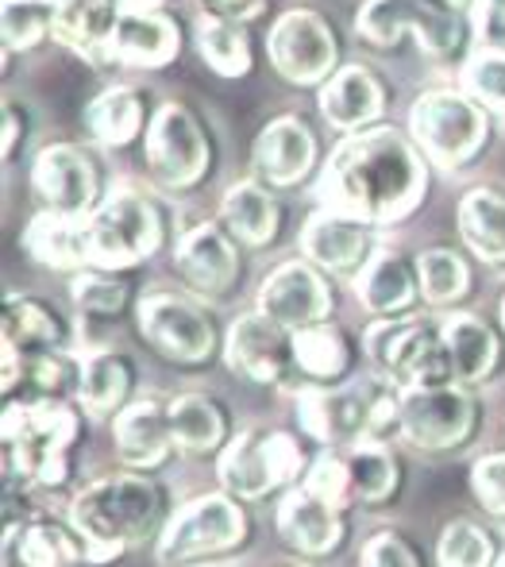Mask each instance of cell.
<instances>
[{
    "mask_svg": "<svg viewBox=\"0 0 505 567\" xmlns=\"http://www.w3.org/2000/svg\"><path fill=\"white\" fill-rule=\"evenodd\" d=\"M0 39L8 54L54 39V0H0Z\"/></svg>",
    "mask_w": 505,
    "mask_h": 567,
    "instance_id": "b9f144b4",
    "label": "cell"
},
{
    "mask_svg": "<svg viewBox=\"0 0 505 567\" xmlns=\"http://www.w3.org/2000/svg\"><path fill=\"white\" fill-rule=\"evenodd\" d=\"M502 329H505V298H502Z\"/></svg>",
    "mask_w": 505,
    "mask_h": 567,
    "instance_id": "f5cc1de1",
    "label": "cell"
},
{
    "mask_svg": "<svg viewBox=\"0 0 505 567\" xmlns=\"http://www.w3.org/2000/svg\"><path fill=\"white\" fill-rule=\"evenodd\" d=\"M363 567H424L421 553L402 537V533H374L363 545Z\"/></svg>",
    "mask_w": 505,
    "mask_h": 567,
    "instance_id": "7dc6e473",
    "label": "cell"
},
{
    "mask_svg": "<svg viewBox=\"0 0 505 567\" xmlns=\"http://www.w3.org/2000/svg\"><path fill=\"white\" fill-rule=\"evenodd\" d=\"M398 433L421 452H452L478 429V405L463 386H402Z\"/></svg>",
    "mask_w": 505,
    "mask_h": 567,
    "instance_id": "7c38bea8",
    "label": "cell"
},
{
    "mask_svg": "<svg viewBox=\"0 0 505 567\" xmlns=\"http://www.w3.org/2000/svg\"><path fill=\"white\" fill-rule=\"evenodd\" d=\"M416 278H421V298L429 306H452L467 293L471 267L452 247H424L416 255Z\"/></svg>",
    "mask_w": 505,
    "mask_h": 567,
    "instance_id": "60d3db41",
    "label": "cell"
},
{
    "mask_svg": "<svg viewBox=\"0 0 505 567\" xmlns=\"http://www.w3.org/2000/svg\"><path fill=\"white\" fill-rule=\"evenodd\" d=\"M367 355L398 386H447L455 382L444 329L421 317H382L363 337Z\"/></svg>",
    "mask_w": 505,
    "mask_h": 567,
    "instance_id": "52a82bcc",
    "label": "cell"
},
{
    "mask_svg": "<svg viewBox=\"0 0 505 567\" xmlns=\"http://www.w3.org/2000/svg\"><path fill=\"white\" fill-rule=\"evenodd\" d=\"M409 135L436 166H467L491 140V113L471 93L436 85L409 105Z\"/></svg>",
    "mask_w": 505,
    "mask_h": 567,
    "instance_id": "8992f818",
    "label": "cell"
},
{
    "mask_svg": "<svg viewBox=\"0 0 505 567\" xmlns=\"http://www.w3.org/2000/svg\"><path fill=\"white\" fill-rule=\"evenodd\" d=\"M460 236L483 262L505 267V194L494 186H475L460 197Z\"/></svg>",
    "mask_w": 505,
    "mask_h": 567,
    "instance_id": "836d02e7",
    "label": "cell"
},
{
    "mask_svg": "<svg viewBox=\"0 0 505 567\" xmlns=\"http://www.w3.org/2000/svg\"><path fill=\"white\" fill-rule=\"evenodd\" d=\"M355 35L379 51L413 35L432 59H460L471 51V16L440 0H363L355 8Z\"/></svg>",
    "mask_w": 505,
    "mask_h": 567,
    "instance_id": "5b68a950",
    "label": "cell"
},
{
    "mask_svg": "<svg viewBox=\"0 0 505 567\" xmlns=\"http://www.w3.org/2000/svg\"><path fill=\"white\" fill-rule=\"evenodd\" d=\"M440 329H444L455 382L471 386V382H483L498 371L502 340L491 321H483V317H475V313H452Z\"/></svg>",
    "mask_w": 505,
    "mask_h": 567,
    "instance_id": "1f68e13d",
    "label": "cell"
},
{
    "mask_svg": "<svg viewBox=\"0 0 505 567\" xmlns=\"http://www.w3.org/2000/svg\"><path fill=\"white\" fill-rule=\"evenodd\" d=\"M31 189L43 209L66 213V217H90L104 202L101 166L78 143H51L31 163Z\"/></svg>",
    "mask_w": 505,
    "mask_h": 567,
    "instance_id": "5bb4252c",
    "label": "cell"
},
{
    "mask_svg": "<svg viewBox=\"0 0 505 567\" xmlns=\"http://www.w3.org/2000/svg\"><path fill=\"white\" fill-rule=\"evenodd\" d=\"M112 441L116 455L127 467H158L171 455L174 433H171V405L163 402H132L112 421Z\"/></svg>",
    "mask_w": 505,
    "mask_h": 567,
    "instance_id": "83f0119b",
    "label": "cell"
},
{
    "mask_svg": "<svg viewBox=\"0 0 505 567\" xmlns=\"http://www.w3.org/2000/svg\"><path fill=\"white\" fill-rule=\"evenodd\" d=\"M475 28L483 31L486 39H505V0H475V12H471Z\"/></svg>",
    "mask_w": 505,
    "mask_h": 567,
    "instance_id": "f907efd6",
    "label": "cell"
},
{
    "mask_svg": "<svg viewBox=\"0 0 505 567\" xmlns=\"http://www.w3.org/2000/svg\"><path fill=\"white\" fill-rule=\"evenodd\" d=\"M66 340V321L31 293H8L4 298V343L20 351H54Z\"/></svg>",
    "mask_w": 505,
    "mask_h": 567,
    "instance_id": "8d00e7d4",
    "label": "cell"
},
{
    "mask_svg": "<svg viewBox=\"0 0 505 567\" xmlns=\"http://www.w3.org/2000/svg\"><path fill=\"white\" fill-rule=\"evenodd\" d=\"M494 567H505V553L498 556V564H494Z\"/></svg>",
    "mask_w": 505,
    "mask_h": 567,
    "instance_id": "db71d44e",
    "label": "cell"
},
{
    "mask_svg": "<svg viewBox=\"0 0 505 567\" xmlns=\"http://www.w3.org/2000/svg\"><path fill=\"white\" fill-rule=\"evenodd\" d=\"M194 47L216 78H247L255 66L251 39H247V31L239 28V23H224V20L202 16L194 31Z\"/></svg>",
    "mask_w": 505,
    "mask_h": 567,
    "instance_id": "74e56055",
    "label": "cell"
},
{
    "mask_svg": "<svg viewBox=\"0 0 505 567\" xmlns=\"http://www.w3.org/2000/svg\"><path fill=\"white\" fill-rule=\"evenodd\" d=\"M171 517V494L158 478L109 475L78 494L70 525L90 540L97 564H109L127 548L163 537Z\"/></svg>",
    "mask_w": 505,
    "mask_h": 567,
    "instance_id": "7a4b0ae2",
    "label": "cell"
},
{
    "mask_svg": "<svg viewBox=\"0 0 505 567\" xmlns=\"http://www.w3.org/2000/svg\"><path fill=\"white\" fill-rule=\"evenodd\" d=\"M143 155H147V174L163 189H194L213 171L216 147L194 109L182 101H163L143 135Z\"/></svg>",
    "mask_w": 505,
    "mask_h": 567,
    "instance_id": "ba28073f",
    "label": "cell"
},
{
    "mask_svg": "<svg viewBox=\"0 0 505 567\" xmlns=\"http://www.w3.org/2000/svg\"><path fill=\"white\" fill-rule=\"evenodd\" d=\"M70 298H74V306L90 317H116V313H124L127 301H132V286H127V278L120 275V270L90 267V270H78L74 275Z\"/></svg>",
    "mask_w": 505,
    "mask_h": 567,
    "instance_id": "7bdbcfd3",
    "label": "cell"
},
{
    "mask_svg": "<svg viewBox=\"0 0 505 567\" xmlns=\"http://www.w3.org/2000/svg\"><path fill=\"white\" fill-rule=\"evenodd\" d=\"M0 560L4 567H97L90 540L74 525L47 522V517L8 522Z\"/></svg>",
    "mask_w": 505,
    "mask_h": 567,
    "instance_id": "603a6c76",
    "label": "cell"
},
{
    "mask_svg": "<svg viewBox=\"0 0 505 567\" xmlns=\"http://www.w3.org/2000/svg\"><path fill=\"white\" fill-rule=\"evenodd\" d=\"M82 379V359L66 351H20L4 343V367H0V386L8 402L23 390V402H66V394H78Z\"/></svg>",
    "mask_w": 505,
    "mask_h": 567,
    "instance_id": "d4e9b609",
    "label": "cell"
},
{
    "mask_svg": "<svg viewBox=\"0 0 505 567\" xmlns=\"http://www.w3.org/2000/svg\"><path fill=\"white\" fill-rule=\"evenodd\" d=\"M351 340L340 324L324 321V324H309V329L293 332V363L305 379H312L317 386H328V382L343 379L351 371Z\"/></svg>",
    "mask_w": 505,
    "mask_h": 567,
    "instance_id": "d590c367",
    "label": "cell"
},
{
    "mask_svg": "<svg viewBox=\"0 0 505 567\" xmlns=\"http://www.w3.org/2000/svg\"><path fill=\"white\" fill-rule=\"evenodd\" d=\"M251 533V517L239 506L236 494H202L186 509L171 517L166 533L158 537V560L182 567L239 548Z\"/></svg>",
    "mask_w": 505,
    "mask_h": 567,
    "instance_id": "30bf717a",
    "label": "cell"
},
{
    "mask_svg": "<svg viewBox=\"0 0 505 567\" xmlns=\"http://www.w3.org/2000/svg\"><path fill=\"white\" fill-rule=\"evenodd\" d=\"M301 251L324 275H359L374 259V225L320 205L301 225Z\"/></svg>",
    "mask_w": 505,
    "mask_h": 567,
    "instance_id": "44dd1931",
    "label": "cell"
},
{
    "mask_svg": "<svg viewBox=\"0 0 505 567\" xmlns=\"http://www.w3.org/2000/svg\"><path fill=\"white\" fill-rule=\"evenodd\" d=\"M4 467L8 478L59 486L70 478L78 444V413L66 402H8L4 410Z\"/></svg>",
    "mask_w": 505,
    "mask_h": 567,
    "instance_id": "3957f363",
    "label": "cell"
},
{
    "mask_svg": "<svg viewBox=\"0 0 505 567\" xmlns=\"http://www.w3.org/2000/svg\"><path fill=\"white\" fill-rule=\"evenodd\" d=\"M186 47V28L163 0H124L112 39V66L166 70Z\"/></svg>",
    "mask_w": 505,
    "mask_h": 567,
    "instance_id": "9a60e30c",
    "label": "cell"
},
{
    "mask_svg": "<svg viewBox=\"0 0 505 567\" xmlns=\"http://www.w3.org/2000/svg\"><path fill=\"white\" fill-rule=\"evenodd\" d=\"M317 132L301 116H275L255 135L251 171L270 189H290L317 171Z\"/></svg>",
    "mask_w": 505,
    "mask_h": 567,
    "instance_id": "d6986e66",
    "label": "cell"
},
{
    "mask_svg": "<svg viewBox=\"0 0 505 567\" xmlns=\"http://www.w3.org/2000/svg\"><path fill=\"white\" fill-rule=\"evenodd\" d=\"M309 467V452L298 436L290 433H251L236 436L228 449L220 452V483L239 502H255L275 494L278 486L293 483L301 471Z\"/></svg>",
    "mask_w": 505,
    "mask_h": 567,
    "instance_id": "8fae6325",
    "label": "cell"
},
{
    "mask_svg": "<svg viewBox=\"0 0 505 567\" xmlns=\"http://www.w3.org/2000/svg\"><path fill=\"white\" fill-rule=\"evenodd\" d=\"M140 332L151 348L171 363H208L216 355V332L213 313L202 301L186 298L174 290H151L140 298Z\"/></svg>",
    "mask_w": 505,
    "mask_h": 567,
    "instance_id": "4fadbf2b",
    "label": "cell"
},
{
    "mask_svg": "<svg viewBox=\"0 0 505 567\" xmlns=\"http://www.w3.org/2000/svg\"><path fill=\"white\" fill-rule=\"evenodd\" d=\"M174 270L208 298H228L244 278V244L224 228V220H197L174 247Z\"/></svg>",
    "mask_w": 505,
    "mask_h": 567,
    "instance_id": "2e32d148",
    "label": "cell"
},
{
    "mask_svg": "<svg viewBox=\"0 0 505 567\" xmlns=\"http://www.w3.org/2000/svg\"><path fill=\"white\" fill-rule=\"evenodd\" d=\"M460 90L471 93L491 116H505V43L498 39L471 43L460 62Z\"/></svg>",
    "mask_w": 505,
    "mask_h": 567,
    "instance_id": "f35d334b",
    "label": "cell"
},
{
    "mask_svg": "<svg viewBox=\"0 0 505 567\" xmlns=\"http://www.w3.org/2000/svg\"><path fill=\"white\" fill-rule=\"evenodd\" d=\"M267 4L270 0H197V8H202V16H208V20L239 23V28L259 20L267 12Z\"/></svg>",
    "mask_w": 505,
    "mask_h": 567,
    "instance_id": "681fc988",
    "label": "cell"
},
{
    "mask_svg": "<svg viewBox=\"0 0 505 567\" xmlns=\"http://www.w3.org/2000/svg\"><path fill=\"white\" fill-rule=\"evenodd\" d=\"M494 556H498L494 537L478 522H471V517H460V522H452L440 533V545H436L440 567H494Z\"/></svg>",
    "mask_w": 505,
    "mask_h": 567,
    "instance_id": "ee69618b",
    "label": "cell"
},
{
    "mask_svg": "<svg viewBox=\"0 0 505 567\" xmlns=\"http://www.w3.org/2000/svg\"><path fill=\"white\" fill-rule=\"evenodd\" d=\"M471 486H475V498L483 502V509L505 517V452L483 455L471 467Z\"/></svg>",
    "mask_w": 505,
    "mask_h": 567,
    "instance_id": "bcb514c9",
    "label": "cell"
},
{
    "mask_svg": "<svg viewBox=\"0 0 505 567\" xmlns=\"http://www.w3.org/2000/svg\"><path fill=\"white\" fill-rule=\"evenodd\" d=\"M275 529L286 548L301 556H332L343 545V509L317 494L312 486H293L282 502H278Z\"/></svg>",
    "mask_w": 505,
    "mask_h": 567,
    "instance_id": "cb8c5ba5",
    "label": "cell"
},
{
    "mask_svg": "<svg viewBox=\"0 0 505 567\" xmlns=\"http://www.w3.org/2000/svg\"><path fill=\"white\" fill-rule=\"evenodd\" d=\"M305 486H312L317 494H324L328 502H336V506H348L351 498H355V491H351V467H348V455H320L317 463L309 467V478H305Z\"/></svg>",
    "mask_w": 505,
    "mask_h": 567,
    "instance_id": "f6af8a7d",
    "label": "cell"
},
{
    "mask_svg": "<svg viewBox=\"0 0 505 567\" xmlns=\"http://www.w3.org/2000/svg\"><path fill=\"white\" fill-rule=\"evenodd\" d=\"M124 0H54V43L90 66H112Z\"/></svg>",
    "mask_w": 505,
    "mask_h": 567,
    "instance_id": "484cf974",
    "label": "cell"
},
{
    "mask_svg": "<svg viewBox=\"0 0 505 567\" xmlns=\"http://www.w3.org/2000/svg\"><path fill=\"white\" fill-rule=\"evenodd\" d=\"M166 213L140 186H116L85 217V255L97 270H127L163 247Z\"/></svg>",
    "mask_w": 505,
    "mask_h": 567,
    "instance_id": "277c9868",
    "label": "cell"
},
{
    "mask_svg": "<svg viewBox=\"0 0 505 567\" xmlns=\"http://www.w3.org/2000/svg\"><path fill=\"white\" fill-rule=\"evenodd\" d=\"M220 220L244 247H270L278 239V231H282L286 209L267 182L244 178L224 194Z\"/></svg>",
    "mask_w": 505,
    "mask_h": 567,
    "instance_id": "f546056e",
    "label": "cell"
},
{
    "mask_svg": "<svg viewBox=\"0 0 505 567\" xmlns=\"http://www.w3.org/2000/svg\"><path fill=\"white\" fill-rule=\"evenodd\" d=\"M336 309L332 282L309 259H290L275 267L259 286V313L278 321L282 329L298 332L309 324H324Z\"/></svg>",
    "mask_w": 505,
    "mask_h": 567,
    "instance_id": "e0dca14e",
    "label": "cell"
},
{
    "mask_svg": "<svg viewBox=\"0 0 505 567\" xmlns=\"http://www.w3.org/2000/svg\"><path fill=\"white\" fill-rule=\"evenodd\" d=\"M440 4H447V8H455V12H475V0H440Z\"/></svg>",
    "mask_w": 505,
    "mask_h": 567,
    "instance_id": "816d5d0a",
    "label": "cell"
},
{
    "mask_svg": "<svg viewBox=\"0 0 505 567\" xmlns=\"http://www.w3.org/2000/svg\"><path fill=\"white\" fill-rule=\"evenodd\" d=\"M317 105L336 132L355 135L379 124L390 105V90L379 70L363 66V62H343L317 90Z\"/></svg>",
    "mask_w": 505,
    "mask_h": 567,
    "instance_id": "7402d4cb",
    "label": "cell"
},
{
    "mask_svg": "<svg viewBox=\"0 0 505 567\" xmlns=\"http://www.w3.org/2000/svg\"><path fill=\"white\" fill-rule=\"evenodd\" d=\"M429 158L402 127L374 124L343 135L317 178V197L367 225H394L424 202Z\"/></svg>",
    "mask_w": 505,
    "mask_h": 567,
    "instance_id": "6da1fadb",
    "label": "cell"
},
{
    "mask_svg": "<svg viewBox=\"0 0 505 567\" xmlns=\"http://www.w3.org/2000/svg\"><path fill=\"white\" fill-rule=\"evenodd\" d=\"M224 359H228V367L239 379L259 382V386L282 382L290 371H298V363H293V332L282 329L278 321H270L259 309L244 313L228 329Z\"/></svg>",
    "mask_w": 505,
    "mask_h": 567,
    "instance_id": "ac0fdd59",
    "label": "cell"
},
{
    "mask_svg": "<svg viewBox=\"0 0 505 567\" xmlns=\"http://www.w3.org/2000/svg\"><path fill=\"white\" fill-rule=\"evenodd\" d=\"M31 113L23 109V101L8 97L4 101V135H0V155H4V163H12L16 155H20V147L28 143L31 135Z\"/></svg>",
    "mask_w": 505,
    "mask_h": 567,
    "instance_id": "c3c4849f",
    "label": "cell"
},
{
    "mask_svg": "<svg viewBox=\"0 0 505 567\" xmlns=\"http://www.w3.org/2000/svg\"><path fill=\"white\" fill-rule=\"evenodd\" d=\"M267 59L282 82L298 90H320L340 62V35L320 8H286L267 31Z\"/></svg>",
    "mask_w": 505,
    "mask_h": 567,
    "instance_id": "9c48e42d",
    "label": "cell"
},
{
    "mask_svg": "<svg viewBox=\"0 0 505 567\" xmlns=\"http://www.w3.org/2000/svg\"><path fill=\"white\" fill-rule=\"evenodd\" d=\"M379 386H309L298 398V421L305 436L317 444H359L367 441V425H371V405Z\"/></svg>",
    "mask_w": 505,
    "mask_h": 567,
    "instance_id": "ffe728a7",
    "label": "cell"
},
{
    "mask_svg": "<svg viewBox=\"0 0 505 567\" xmlns=\"http://www.w3.org/2000/svg\"><path fill=\"white\" fill-rule=\"evenodd\" d=\"M23 251L47 270H90L85 255V217L43 209L23 228Z\"/></svg>",
    "mask_w": 505,
    "mask_h": 567,
    "instance_id": "4dcf8cb0",
    "label": "cell"
},
{
    "mask_svg": "<svg viewBox=\"0 0 505 567\" xmlns=\"http://www.w3.org/2000/svg\"><path fill=\"white\" fill-rule=\"evenodd\" d=\"M174 449L186 455H208L228 449V410L208 394H182L171 402Z\"/></svg>",
    "mask_w": 505,
    "mask_h": 567,
    "instance_id": "e575fe53",
    "label": "cell"
},
{
    "mask_svg": "<svg viewBox=\"0 0 505 567\" xmlns=\"http://www.w3.org/2000/svg\"><path fill=\"white\" fill-rule=\"evenodd\" d=\"M135 386V363L120 351H90L82 355V379H78V402L93 417L120 413Z\"/></svg>",
    "mask_w": 505,
    "mask_h": 567,
    "instance_id": "d6a6232c",
    "label": "cell"
},
{
    "mask_svg": "<svg viewBox=\"0 0 505 567\" xmlns=\"http://www.w3.org/2000/svg\"><path fill=\"white\" fill-rule=\"evenodd\" d=\"M355 298L374 317H402L421 298L416 259L398 251H374V259L355 275Z\"/></svg>",
    "mask_w": 505,
    "mask_h": 567,
    "instance_id": "f1b7e54d",
    "label": "cell"
},
{
    "mask_svg": "<svg viewBox=\"0 0 505 567\" xmlns=\"http://www.w3.org/2000/svg\"><path fill=\"white\" fill-rule=\"evenodd\" d=\"M155 120V105H151L147 90L140 85H109L85 105L82 124L101 147H127V143L143 140Z\"/></svg>",
    "mask_w": 505,
    "mask_h": 567,
    "instance_id": "4316f807",
    "label": "cell"
},
{
    "mask_svg": "<svg viewBox=\"0 0 505 567\" xmlns=\"http://www.w3.org/2000/svg\"><path fill=\"white\" fill-rule=\"evenodd\" d=\"M348 467H351V491H355L359 502L382 506V502H390L398 494L402 471H398L394 452L382 441H359L348 452Z\"/></svg>",
    "mask_w": 505,
    "mask_h": 567,
    "instance_id": "ab89813d",
    "label": "cell"
}]
</instances>
